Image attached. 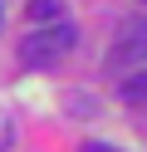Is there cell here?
I'll list each match as a JSON object with an SVG mask.
<instances>
[{
  "mask_svg": "<svg viewBox=\"0 0 147 152\" xmlns=\"http://www.w3.org/2000/svg\"><path fill=\"white\" fill-rule=\"evenodd\" d=\"M74 44H78L74 25L69 20H49V25H39V30H29L25 39H20V64H29V69H54Z\"/></svg>",
  "mask_w": 147,
  "mask_h": 152,
  "instance_id": "cell-1",
  "label": "cell"
},
{
  "mask_svg": "<svg viewBox=\"0 0 147 152\" xmlns=\"http://www.w3.org/2000/svg\"><path fill=\"white\" fill-rule=\"evenodd\" d=\"M142 59H147V20H127V25H118L113 49H108V69L123 74V69H132V64H142Z\"/></svg>",
  "mask_w": 147,
  "mask_h": 152,
  "instance_id": "cell-2",
  "label": "cell"
},
{
  "mask_svg": "<svg viewBox=\"0 0 147 152\" xmlns=\"http://www.w3.org/2000/svg\"><path fill=\"white\" fill-rule=\"evenodd\" d=\"M118 103H147V69L127 74V79L118 83Z\"/></svg>",
  "mask_w": 147,
  "mask_h": 152,
  "instance_id": "cell-3",
  "label": "cell"
},
{
  "mask_svg": "<svg viewBox=\"0 0 147 152\" xmlns=\"http://www.w3.org/2000/svg\"><path fill=\"white\" fill-rule=\"evenodd\" d=\"M29 25H49V20H59L64 15V0H29Z\"/></svg>",
  "mask_w": 147,
  "mask_h": 152,
  "instance_id": "cell-4",
  "label": "cell"
},
{
  "mask_svg": "<svg viewBox=\"0 0 147 152\" xmlns=\"http://www.w3.org/2000/svg\"><path fill=\"white\" fill-rule=\"evenodd\" d=\"M83 152H118V147H108V142H83Z\"/></svg>",
  "mask_w": 147,
  "mask_h": 152,
  "instance_id": "cell-5",
  "label": "cell"
}]
</instances>
